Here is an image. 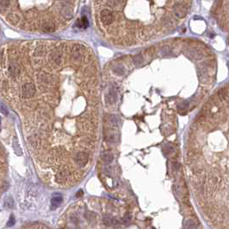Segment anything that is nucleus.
I'll use <instances>...</instances> for the list:
<instances>
[{
	"label": "nucleus",
	"mask_w": 229,
	"mask_h": 229,
	"mask_svg": "<svg viewBox=\"0 0 229 229\" xmlns=\"http://www.w3.org/2000/svg\"><path fill=\"white\" fill-rule=\"evenodd\" d=\"M69 176H70V172L67 170L64 169L56 175V181L58 183H65L68 180Z\"/></svg>",
	"instance_id": "9"
},
{
	"label": "nucleus",
	"mask_w": 229,
	"mask_h": 229,
	"mask_svg": "<svg viewBox=\"0 0 229 229\" xmlns=\"http://www.w3.org/2000/svg\"><path fill=\"white\" fill-rule=\"evenodd\" d=\"M218 96H219V97H220V99H224V98L226 97V96H227V91H226V90H220L219 91V93H218Z\"/></svg>",
	"instance_id": "25"
},
{
	"label": "nucleus",
	"mask_w": 229,
	"mask_h": 229,
	"mask_svg": "<svg viewBox=\"0 0 229 229\" xmlns=\"http://www.w3.org/2000/svg\"><path fill=\"white\" fill-rule=\"evenodd\" d=\"M83 194H84V191H82V190H79V191L76 193V196L77 197H80V196H83Z\"/></svg>",
	"instance_id": "31"
},
{
	"label": "nucleus",
	"mask_w": 229,
	"mask_h": 229,
	"mask_svg": "<svg viewBox=\"0 0 229 229\" xmlns=\"http://www.w3.org/2000/svg\"><path fill=\"white\" fill-rule=\"evenodd\" d=\"M80 20H81V23H82V26H83V28H86L89 27V21H88V19H87V17H86L85 16H83L82 19H80Z\"/></svg>",
	"instance_id": "23"
},
{
	"label": "nucleus",
	"mask_w": 229,
	"mask_h": 229,
	"mask_svg": "<svg viewBox=\"0 0 229 229\" xmlns=\"http://www.w3.org/2000/svg\"><path fill=\"white\" fill-rule=\"evenodd\" d=\"M9 73L11 76H18L21 73V69L19 65L16 62H11L9 65Z\"/></svg>",
	"instance_id": "10"
},
{
	"label": "nucleus",
	"mask_w": 229,
	"mask_h": 229,
	"mask_svg": "<svg viewBox=\"0 0 229 229\" xmlns=\"http://www.w3.org/2000/svg\"><path fill=\"white\" fill-rule=\"evenodd\" d=\"M8 20H9L12 24H16V23L19 22L20 17H19L18 15H16V14H15V13H11V14H10V15L8 16Z\"/></svg>",
	"instance_id": "16"
},
{
	"label": "nucleus",
	"mask_w": 229,
	"mask_h": 229,
	"mask_svg": "<svg viewBox=\"0 0 229 229\" xmlns=\"http://www.w3.org/2000/svg\"><path fill=\"white\" fill-rule=\"evenodd\" d=\"M130 221H131V215H130L129 214H126L124 218H123V222H124L125 224H127V223H129Z\"/></svg>",
	"instance_id": "29"
},
{
	"label": "nucleus",
	"mask_w": 229,
	"mask_h": 229,
	"mask_svg": "<svg viewBox=\"0 0 229 229\" xmlns=\"http://www.w3.org/2000/svg\"><path fill=\"white\" fill-rule=\"evenodd\" d=\"M14 224H15V217L13 216V215H11L9 220H8V222H7V224H6V227H8V228L12 227Z\"/></svg>",
	"instance_id": "26"
},
{
	"label": "nucleus",
	"mask_w": 229,
	"mask_h": 229,
	"mask_svg": "<svg viewBox=\"0 0 229 229\" xmlns=\"http://www.w3.org/2000/svg\"><path fill=\"white\" fill-rule=\"evenodd\" d=\"M188 55L192 58L193 60H202L203 58L204 53L203 51L200 48H191L189 51H188Z\"/></svg>",
	"instance_id": "3"
},
{
	"label": "nucleus",
	"mask_w": 229,
	"mask_h": 229,
	"mask_svg": "<svg viewBox=\"0 0 229 229\" xmlns=\"http://www.w3.org/2000/svg\"><path fill=\"white\" fill-rule=\"evenodd\" d=\"M38 80L40 81V83L44 84V85L50 84V82L52 81L51 77L48 74H45V73H41L38 76Z\"/></svg>",
	"instance_id": "13"
},
{
	"label": "nucleus",
	"mask_w": 229,
	"mask_h": 229,
	"mask_svg": "<svg viewBox=\"0 0 229 229\" xmlns=\"http://www.w3.org/2000/svg\"><path fill=\"white\" fill-rule=\"evenodd\" d=\"M35 53H36V56H41V55L44 53V50H43V48H42L39 47V48H37L36 49Z\"/></svg>",
	"instance_id": "28"
},
{
	"label": "nucleus",
	"mask_w": 229,
	"mask_h": 229,
	"mask_svg": "<svg viewBox=\"0 0 229 229\" xmlns=\"http://www.w3.org/2000/svg\"><path fill=\"white\" fill-rule=\"evenodd\" d=\"M102 222H103V224H104L105 226L110 227V226H112V225L114 224V220L113 219V218H111L110 216L106 215V216L103 217V219H102Z\"/></svg>",
	"instance_id": "17"
},
{
	"label": "nucleus",
	"mask_w": 229,
	"mask_h": 229,
	"mask_svg": "<svg viewBox=\"0 0 229 229\" xmlns=\"http://www.w3.org/2000/svg\"><path fill=\"white\" fill-rule=\"evenodd\" d=\"M100 19L104 25H110L114 21V16L110 11L105 9V10H102L100 13Z\"/></svg>",
	"instance_id": "2"
},
{
	"label": "nucleus",
	"mask_w": 229,
	"mask_h": 229,
	"mask_svg": "<svg viewBox=\"0 0 229 229\" xmlns=\"http://www.w3.org/2000/svg\"><path fill=\"white\" fill-rule=\"evenodd\" d=\"M171 53V50L169 47H164L161 48V50L159 52V54H161V56H167V55H170Z\"/></svg>",
	"instance_id": "21"
},
{
	"label": "nucleus",
	"mask_w": 229,
	"mask_h": 229,
	"mask_svg": "<svg viewBox=\"0 0 229 229\" xmlns=\"http://www.w3.org/2000/svg\"><path fill=\"white\" fill-rule=\"evenodd\" d=\"M4 206L6 208H13V206H14V200H13V198L11 196H7L4 199Z\"/></svg>",
	"instance_id": "18"
},
{
	"label": "nucleus",
	"mask_w": 229,
	"mask_h": 229,
	"mask_svg": "<svg viewBox=\"0 0 229 229\" xmlns=\"http://www.w3.org/2000/svg\"><path fill=\"white\" fill-rule=\"evenodd\" d=\"M109 123L110 125L112 127H118L119 125H120V118L115 115V114H113V115H110V119H109Z\"/></svg>",
	"instance_id": "12"
},
{
	"label": "nucleus",
	"mask_w": 229,
	"mask_h": 229,
	"mask_svg": "<svg viewBox=\"0 0 229 229\" xmlns=\"http://www.w3.org/2000/svg\"><path fill=\"white\" fill-rule=\"evenodd\" d=\"M0 127H1V117H0Z\"/></svg>",
	"instance_id": "33"
},
{
	"label": "nucleus",
	"mask_w": 229,
	"mask_h": 229,
	"mask_svg": "<svg viewBox=\"0 0 229 229\" xmlns=\"http://www.w3.org/2000/svg\"><path fill=\"white\" fill-rule=\"evenodd\" d=\"M60 11H61L62 16H63L64 17H65V18L70 19V18L73 17V11H72V10L70 9V7H67V6H62Z\"/></svg>",
	"instance_id": "14"
},
{
	"label": "nucleus",
	"mask_w": 229,
	"mask_h": 229,
	"mask_svg": "<svg viewBox=\"0 0 229 229\" xmlns=\"http://www.w3.org/2000/svg\"><path fill=\"white\" fill-rule=\"evenodd\" d=\"M114 72L118 75H122V74H123L124 70H123V68L122 66H117V67H115L114 69Z\"/></svg>",
	"instance_id": "27"
},
{
	"label": "nucleus",
	"mask_w": 229,
	"mask_h": 229,
	"mask_svg": "<svg viewBox=\"0 0 229 229\" xmlns=\"http://www.w3.org/2000/svg\"><path fill=\"white\" fill-rule=\"evenodd\" d=\"M41 29L46 33H52L55 30V24L51 20L45 19V20L42 21Z\"/></svg>",
	"instance_id": "6"
},
{
	"label": "nucleus",
	"mask_w": 229,
	"mask_h": 229,
	"mask_svg": "<svg viewBox=\"0 0 229 229\" xmlns=\"http://www.w3.org/2000/svg\"><path fill=\"white\" fill-rule=\"evenodd\" d=\"M89 160V156L85 153H78L75 157V161L79 166H85Z\"/></svg>",
	"instance_id": "7"
},
{
	"label": "nucleus",
	"mask_w": 229,
	"mask_h": 229,
	"mask_svg": "<svg viewBox=\"0 0 229 229\" xmlns=\"http://www.w3.org/2000/svg\"><path fill=\"white\" fill-rule=\"evenodd\" d=\"M49 60H50V62L55 65H60L61 64V53L60 52L58 51V50H53V51L50 53V55H49Z\"/></svg>",
	"instance_id": "5"
},
{
	"label": "nucleus",
	"mask_w": 229,
	"mask_h": 229,
	"mask_svg": "<svg viewBox=\"0 0 229 229\" xmlns=\"http://www.w3.org/2000/svg\"><path fill=\"white\" fill-rule=\"evenodd\" d=\"M62 203V197L61 196H54L51 200V204L53 207H59Z\"/></svg>",
	"instance_id": "19"
},
{
	"label": "nucleus",
	"mask_w": 229,
	"mask_h": 229,
	"mask_svg": "<svg viewBox=\"0 0 229 229\" xmlns=\"http://www.w3.org/2000/svg\"><path fill=\"white\" fill-rule=\"evenodd\" d=\"M117 97H118V96H117L116 90L111 89L106 95L105 99H106V102H108L109 104H114L117 101Z\"/></svg>",
	"instance_id": "8"
},
{
	"label": "nucleus",
	"mask_w": 229,
	"mask_h": 229,
	"mask_svg": "<svg viewBox=\"0 0 229 229\" xmlns=\"http://www.w3.org/2000/svg\"><path fill=\"white\" fill-rule=\"evenodd\" d=\"M101 159L105 164H110L114 159V156L111 153L106 152V153H103L101 155Z\"/></svg>",
	"instance_id": "11"
},
{
	"label": "nucleus",
	"mask_w": 229,
	"mask_h": 229,
	"mask_svg": "<svg viewBox=\"0 0 229 229\" xmlns=\"http://www.w3.org/2000/svg\"><path fill=\"white\" fill-rule=\"evenodd\" d=\"M143 57H142V55L140 54V53H138V54H136V55H134V65L137 66V67H140L142 65V64H143Z\"/></svg>",
	"instance_id": "15"
},
{
	"label": "nucleus",
	"mask_w": 229,
	"mask_h": 229,
	"mask_svg": "<svg viewBox=\"0 0 229 229\" xmlns=\"http://www.w3.org/2000/svg\"><path fill=\"white\" fill-rule=\"evenodd\" d=\"M76 26L78 27V28H82L83 26H82V23H81V20L80 19H78V20H77V22H76Z\"/></svg>",
	"instance_id": "32"
},
{
	"label": "nucleus",
	"mask_w": 229,
	"mask_h": 229,
	"mask_svg": "<svg viewBox=\"0 0 229 229\" xmlns=\"http://www.w3.org/2000/svg\"><path fill=\"white\" fill-rule=\"evenodd\" d=\"M107 3L111 7H119L122 4V0H107Z\"/></svg>",
	"instance_id": "20"
},
{
	"label": "nucleus",
	"mask_w": 229,
	"mask_h": 229,
	"mask_svg": "<svg viewBox=\"0 0 229 229\" xmlns=\"http://www.w3.org/2000/svg\"><path fill=\"white\" fill-rule=\"evenodd\" d=\"M173 11H174V14L179 18L184 17L187 15V12H188L187 8L183 4H175L174 7H173Z\"/></svg>",
	"instance_id": "4"
},
{
	"label": "nucleus",
	"mask_w": 229,
	"mask_h": 229,
	"mask_svg": "<svg viewBox=\"0 0 229 229\" xmlns=\"http://www.w3.org/2000/svg\"><path fill=\"white\" fill-rule=\"evenodd\" d=\"M0 111L4 114H8V110H7L6 107L3 104H0Z\"/></svg>",
	"instance_id": "30"
},
{
	"label": "nucleus",
	"mask_w": 229,
	"mask_h": 229,
	"mask_svg": "<svg viewBox=\"0 0 229 229\" xmlns=\"http://www.w3.org/2000/svg\"><path fill=\"white\" fill-rule=\"evenodd\" d=\"M11 4V1L10 0H0V5L3 7V8H7Z\"/></svg>",
	"instance_id": "24"
},
{
	"label": "nucleus",
	"mask_w": 229,
	"mask_h": 229,
	"mask_svg": "<svg viewBox=\"0 0 229 229\" xmlns=\"http://www.w3.org/2000/svg\"><path fill=\"white\" fill-rule=\"evenodd\" d=\"M36 93V87L31 83H26L22 87V96L24 98H30Z\"/></svg>",
	"instance_id": "1"
},
{
	"label": "nucleus",
	"mask_w": 229,
	"mask_h": 229,
	"mask_svg": "<svg viewBox=\"0 0 229 229\" xmlns=\"http://www.w3.org/2000/svg\"><path fill=\"white\" fill-rule=\"evenodd\" d=\"M185 228L187 229H196V226L194 221L192 220H187L184 224Z\"/></svg>",
	"instance_id": "22"
}]
</instances>
